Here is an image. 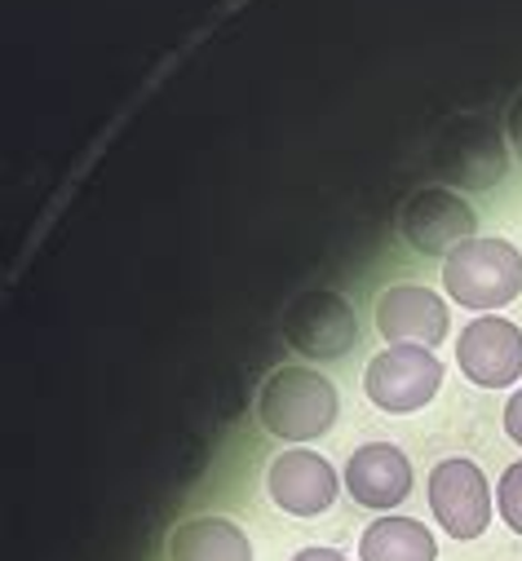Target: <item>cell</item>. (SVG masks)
I'll list each match as a JSON object with an SVG mask.
<instances>
[{
	"label": "cell",
	"instance_id": "obj_1",
	"mask_svg": "<svg viewBox=\"0 0 522 561\" xmlns=\"http://www.w3.org/2000/svg\"><path fill=\"white\" fill-rule=\"evenodd\" d=\"M337 389L315 367H280L257 389V420L271 438L306 447L337 425Z\"/></svg>",
	"mask_w": 522,
	"mask_h": 561
},
{
	"label": "cell",
	"instance_id": "obj_2",
	"mask_svg": "<svg viewBox=\"0 0 522 561\" xmlns=\"http://www.w3.org/2000/svg\"><path fill=\"white\" fill-rule=\"evenodd\" d=\"M443 288L465 310H500L522 293V252L509 239H465L443 261Z\"/></svg>",
	"mask_w": 522,
	"mask_h": 561
},
{
	"label": "cell",
	"instance_id": "obj_3",
	"mask_svg": "<svg viewBox=\"0 0 522 561\" xmlns=\"http://www.w3.org/2000/svg\"><path fill=\"white\" fill-rule=\"evenodd\" d=\"M439 385H443V363L434 358V350L421 345H389L363 371V393L389 415L421 411L439 393Z\"/></svg>",
	"mask_w": 522,
	"mask_h": 561
},
{
	"label": "cell",
	"instance_id": "obj_4",
	"mask_svg": "<svg viewBox=\"0 0 522 561\" xmlns=\"http://www.w3.org/2000/svg\"><path fill=\"white\" fill-rule=\"evenodd\" d=\"M284 341L310 363H332L354 350L359 319H354L350 301L337 293H302L284 310Z\"/></svg>",
	"mask_w": 522,
	"mask_h": 561
},
{
	"label": "cell",
	"instance_id": "obj_5",
	"mask_svg": "<svg viewBox=\"0 0 522 561\" xmlns=\"http://www.w3.org/2000/svg\"><path fill=\"white\" fill-rule=\"evenodd\" d=\"M430 508L434 522L452 535V539H478L491 526V486L483 478V469L465 456L439 460L430 473Z\"/></svg>",
	"mask_w": 522,
	"mask_h": 561
},
{
	"label": "cell",
	"instance_id": "obj_6",
	"mask_svg": "<svg viewBox=\"0 0 522 561\" xmlns=\"http://www.w3.org/2000/svg\"><path fill=\"white\" fill-rule=\"evenodd\" d=\"M474 226H478L474 208L447 186H425V191L408 195L399 208V234L421 256L456 252L465 239H474Z\"/></svg>",
	"mask_w": 522,
	"mask_h": 561
},
{
	"label": "cell",
	"instance_id": "obj_7",
	"mask_svg": "<svg viewBox=\"0 0 522 561\" xmlns=\"http://www.w3.org/2000/svg\"><path fill=\"white\" fill-rule=\"evenodd\" d=\"M456 367L478 389H509L522 376V328L500 314H478L456 336Z\"/></svg>",
	"mask_w": 522,
	"mask_h": 561
},
{
	"label": "cell",
	"instance_id": "obj_8",
	"mask_svg": "<svg viewBox=\"0 0 522 561\" xmlns=\"http://www.w3.org/2000/svg\"><path fill=\"white\" fill-rule=\"evenodd\" d=\"M337 491H341L337 469L319 451H310V447L280 451L271 460V469H266V495L288 517H319V513H328Z\"/></svg>",
	"mask_w": 522,
	"mask_h": 561
},
{
	"label": "cell",
	"instance_id": "obj_9",
	"mask_svg": "<svg viewBox=\"0 0 522 561\" xmlns=\"http://www.w3.org/2000/svg\"><path fill=\"white\" fill-rule=\"evenodd\" d=\"M447 301L421 284H395L376 297V332L389 345H421L434 350L447 341Z\"/></svg>",
	"mask_w": 522,
	"mask_h": 561
},
{
	"label": "cell",
	"instance_id": "obj_10",
	"mask_svg": "<svg viewBox=\"0 0 522 561\" xmlns=\"http://www.w3.org/2000/svg\"><path fill=\"white\" fill-rule=\"evenodd\" d=\"M345 491L363 508H399L412 495V460L395 443H363L345 460Z\"/></svg>",
	"mask_w": 522,
	"mask_h": 561
},
{
	"label": "cell",
	"instance_id": "obj_11",
	"mask_svg": "<svg viewBox=\"0 0 522 561\" xmlns=\"http://www.w3.org/2000/svg\"><path fill=\"white\" fill-rule=\"evenodd\" d=\"M169 561H252V543L239 522L204 513L178 522L169 535Z\"/></svg>",
	"mask_w": 522,
	"mask_h": 561
},
{
	"label": "cell",
	"instance_id": "obj_12",
	"mask_svg": "<svg viewBox=\"0 0 522 561\" xmlns=\"http://www.w3.org/2000/svg\"><path fill=\"white\" fill-rule=\"evenodd\" d=\"M359 561H439V543L417 517L385 513L359 535Z\"/></svg>",
	"mask_w": 522,
	"mask_h": 561
},
{
	"label": "cell",
	"instance_id": "obj_13",
	"mask_svg": "<svg viewBox=\"0 0 522 561\" xmlns=\"http://www.w3.org/2000/svg\"><path fill=\"white\" fill-rule=\"evenodd\" d=\"M496 513L504 517V526L513 535H522V460L504 469V478L496 486Z\"/></svg>",
	"mask_w": 522,
	"mask_h": 561
},
{
	"label": "cell",
	"instance_id": "obj_14",
	"mask_svg": "<svg viewBox=\"0 0 522 561\" xmlns=\"http://www.w3.org/2000/svg\"><path fill=\"white\" fill-rule=\"evenodd\" d=\"M504 434L522 447V385L509 393V402H504Z\"/></svg>",
	"mask_w": 522,
	"mask_h": 561
},
{
	"label": "cell",
	"instance_id": "obj_15",
	"mask_svg": "<svg viewBox=\"0 0 522 561\" xmlns=\"http://www.w3.org/2000/svg\"><path fill=\"white\" fill-rule=\"evenodd\" d=\"M504 133H509V147H513V156L522 160V93L509 102V111H504Z\"/></svg>",
	"mask_w": 522,
	"mask_h": 561
},
{
	"label": "cell",
	"instance_id": "obj_16",
	"mask_svg": "<svg viewBox=\"0 0 522 561\" xmlns=\"http://www.w3.org/2000/svg\"><path fill=\"white\" fill-rule=\"evenodd\" d=\"M288 561H345L337 548H324V543H310V548H302V552H293Z\"/></svg>",
	"mask_w": 522,
	"mask_h": 561
}]
</instances>
